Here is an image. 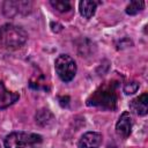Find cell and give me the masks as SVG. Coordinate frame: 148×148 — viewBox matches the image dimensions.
Here are the masks:
<instances>
[{
	"instance_id": "7a4b0ae2",
	"label": "cell",
	"mask_w": 148,
	"mask_h": 148,
	"mask_svg": "<svg viewBox=\"0 0 148 148\" xmlns=\"http://www.w3.org/2000/svg\"><path fill=\"white\" fill-rule=\"evenodd\" d=\"M28 36L27 32L17 25L14 24H5L0 27V46L5 49H17L21 47Z\"/></svg>"
},
{
	"instance_id": "277c9868",
	"label": "cell",
	"mask_w": 148,
	"mask_h": 148,
	"mask_svg": "<svg viewBox=\"0 0 148 148\" xmlns=\"http://www.w3.org/2000/svg\"><path fill=\"white\" fill-rule=\"evenodd\" d=\"M54 67H56V72L58 76L65 82L73 80V77L75 76L76 64L74 59L68 54H60L56 59Z\"/></svg>"
},
{
	"instance_id": "ba28073f",
	"label": "cell",
	"mask_w": 148,
	"mask_h": 148,
	"mask_svg": "<svg viewBox=\"0 0 148 148\" xmlns=\"http://www.w3.org/2000/svg\"><path fill=\"white\" fill-rule=\"evenodd\" d=\"M130 108L132 109V111H134L139 116L147 114V111H148V95H147V92H143L139 97L134 98L130 103Z\"/></svg>"
},
{
	"instance_id": "5bb4252c",
	"label": "cell",
	"mask_w": 148,
	"mask_h": 148,
	"mask_svg": "<svg viewBox=\"0 0 148 148\" xmlns=\"http://www.w3.org/2000/svg\"><path fill=\"white\" fill-rule=\"evenodd\" d=\"M139 89V83H136L135 81H132V82H128L124 86V92L126 95H132L134 92H136V90Z\"/></svg>"
},
{
	"instance_id": "5b68a950",
	"label": "cell",
	"mask_w": 148,
	"mask_h": 148,
	"mask_svg": "<svg viewBox=\"0 0 148 148\" xmlns=\"http://www.w3.org/2000/svg\"><path fill=\"white\" fill-rule=\"evenodd\" d=\"M32 3L30 1H6L3 3V13L7 16H15L21 12L29 13Z\"/></svg>"
},
{
	"instance_id": "6da1fadb",
	"label": "cell",
	"mask_w": 148,
	"mask_h": 148,
	"mask_svg": "<svg viewBox=\"0 0 148 148\" xmlns=\"http://www.w3.org/2000/svg\"><path fill=\"white\" fill-rule=\"evenodd\" d=\"M117 84L114 82H105L88 97L87 104L105 110H114L117 108Z\"/></svg>"
},
{
	"instance_id": "30bf717a",
	"label": "cell",
	"mask_w": 148,
	"mask_h": 148,
	"mask_svg": "<svg viewBox=\"0 0 148 148\" xmlns=\"http://www.w3.org/2000/svg\"><path fill=\"white\" fill-rule=\"evenodd\" d=\"M96 2L95 1H88L83 0L80 2V13L84 18H90L96 10Z\"/></svg>"
},
{
	"instance_id": "3957f363",
	"label": "cell",
	"mask_w": 148,
	"mask_h": 148,
	"mask_svg": "<svg viewBox=\"0 0 148 148\" xmlns=\"http://www.w3.org/2000/svg\"><path fill=\"white\" fill-rule=\"evenodd\" d=\"M43 141L42 135L27 132H13L5 138L6 148H38Z\"/></svg>"
},
{
	"instance_id": "8fae6325",
	"label": "cell",
	"mask_w": 148,
	"mask_h": 148,
	"mask_svg": "<svg viewBox=\"0 0 148 148\" xmlns=\"http://www.w3.org/2000/svg\"><path fill=\"white\" fill-rule=\"evenodd\" d=\"M36 121L42 126H47L53 121V114L49 110L42 109L36 113Z\"/></svg>"
},
{
	"instance_id": "9c48e42d",
	"label": "cell",
	"mask_w": 148,
	"mask_h": 148,
	"mask_svg": "<svg viewBox=\"0 0 148 148\" xmlns=\"http://www.w3.org/2000/svg\"><path fill=\"white\" fill-rule=\"evenodd\" d=\"M18 94L9 91L0 81V109H6L18 99Z\"/></svg>"
},
{
	"instance_id": "8992f818",
	"label": "cell",
	"mask_w": 148,
	"mask_h": 148,
	"mask_svg": "<svg viewBox=\"0 0 148 148\" xmlns=\"http://www.w3.org/2000/svg\"><path fill=\"white\" fill-rule=\"evenodd\" d=\"M132 131V117L130 114V112L125 111L121 113V116L119 117L117 124H116V132L119 136L126 139L130 136Z\"/></svg>"
},
{
	"instance_id": "4fadbf2b",
	"label": "cell",
	"mask_w": 148,
	"mask_h": 148,
	"mask_svg": "<svg viewBox=\"0 0 148 148\" xmlns=\"http://www.w3.org/2000/svg\"><path fill=\"white\" fill-rule=\"evenodd\" d=\"M51 5L54 9H57L58 12H68L71 9V2L67 1V0H52L51 1Z\"/></svg>"
},
{
	"instance_id": "7c38bea8",
	"label": "cell",
	"mask_w": 148,
	"mask_h": 148,
	"mask_svg": "<svg viewBox=\"0 0 148 148\" xmlns=\"http://www.w3.org/2000/svg\"><path fill=\"white\" fill-rule=\"evenodd\" d=\"M143 7H145V2H143V1H139V0L132 1V2H130V5L126 7V13H127L128 15H135V14H138L140 10H142Z\"/></svg>"
},
{
	"instance_id": "52a82bcc",
	"label": "cell",
	"mask_w": 148,
	"mask_h": 148,
	"mask_svg": "<svg viewBox=\"0 0 148 148\" xmlns=\"http://www.w3.org/2000/svg\"><path fill=\"white\" fill-rule=\"evenodd\" d=\"M102 143V135L97 132H87L84 133L80 141L79 147L80 148H98Z\"/></svg>"
}]
</instances>
